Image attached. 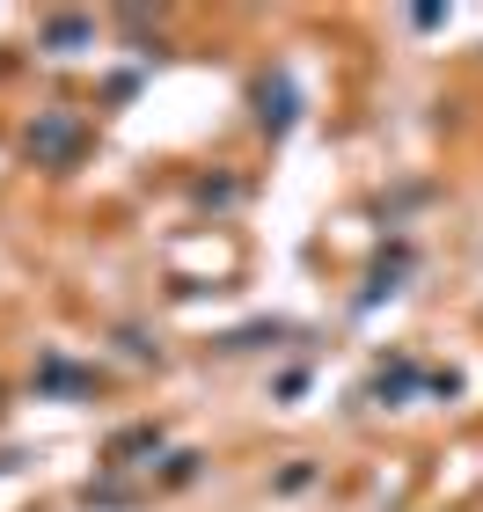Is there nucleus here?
<instances>
[{
    "mask_svg": "<svg viewBox=\"0 0 483 512\" xmlns=\"http://www.w3.org/2000/svg\"><path fill=\"white\" fill-rule=\"evenodd\" d=\"M81 147V125L74 118H44V125H30V154H44V161H66Z\"/></svg>",
    "mask_w": 483,
    "mask_h": 512,
    "instance_id": "nucleus-1",
    "label": "nucleus"
},
{
    "mask_svg": "<svg viewBox=\"0 0 483 512\" xmlns=\"http://www.w3.org/2000/svg\"><path fill=\"white\" fill-rule=\"evenodd\" d=\"M44 37H52V44H81V37H88V22H74V15H59V22H44Z\"/></svg>",
    "mask_w": 483,
    "mask_h": 512,
    "instance_id": "nucleus-2",
    "label": "nucleus"
}]
</instances>
